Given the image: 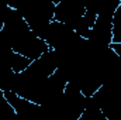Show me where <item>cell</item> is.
<instances>
[{"instance_id":"obj_4","label":"cell","mask_w":121,"mask_h":120,"mask_svg":"<svg viewBox=\"0 0 121 120\" xmlns=\"http://www.w3.org/2000/svg\"><path fill=\"white\" fill-rule=\"evenodd\" d=\"M113 13L97 14L96 23L93 24L87 40L99 47H108L113 42Z\"/></svg>"},{"instance_id":"obj_1","label":"cell","mask_w":121,"mask_h":120,"mask_svg":"<svg viewBox=\"0 0 121 120\" xmlns=\"http://www.w3.org/2000/svg\"><path fill=\"white\" fill-rule=\"evenodd\" d=\"M56 60L54 50L49 48L39 58L34 60L30 65L16 75V82L13 90L34 103L42 102V92L47 79L56 71Z\"/></svg>"},{"instance_id":"obj_3","label":"cell","mask_w":121,"mask_h":120,"mask_svg":"<svg viewBox=\"0 0 121 120\" xmlns=\"http://www.w3.org/2000/svg\"><path fill=\"white\" fill-rule=\"evenodd\" d=\"M86 10L87 9L85 0H60L55 4L54 20L69 26L75 31L80 20L83 18Z\"/></svg>"},{"instance_id":"obj_10","label":"cell","mask_w":121,"mask_h":120,"mask_svg":"<svg viewBox=\"0 0 121 120\" xmlns=\"http://www.w3.org/2000/svg\"><path fill=\"white\" fill-rule=\"evenodd\" d=\"M52 1H54V3H55V4H56V3H59L60 0H52Z\"/></svg>"},{"instance_id":"obj_7","label":"cell","mask_w":121,"mask_h":120,"mask_svg":"<svg viewBox=\"0 0 121 120\" xmlns=\"http://www.w3.org/2000/svg\"><path fill=\"white\" fill-rule=\"evenodd\" d=\"M18 119L14 107L4 96V90H0V120H14Z\"/></svg>"},{"instance_id":"obj_8","label":"cell","mask_w":121,"mask_h":120,"mask_svg":"<svg viewBox=\"0 0 121 120\" xmlns=\"http://www.w3.org/2000/svg\"><path fill=\"white\" fill-rule=\"evenodd\" d=\"M10 10H11V7H10L7 3H4L3 0H0V31L3 28L4 20H6V17H7V14H9Z\"/></svg>"},{"instance_id":"obj_9","label":"cell","mask_w":121,"mask_h":120,"mask_svg":"<svg viewBox=\"0 0 121 120\" xmlns=\"http://www.w3.org/2000/svg\"><path fill=\"white\" fill-rule=\"evenodd\" d=\"M110 47L117 52V55L121 58V41H120V42H111V44H110Z\"/></svg>"},{"instance_id":"obj_2","label":"cell","mask_w":121,"mask_h":120,"mask_svg":"<svg viewBox=\"0 0 121 120\" xmlns=\"http://www.w3.org/2000/svg\"><path fill=\"white\" fill-rule=\"evenodd\" d=\"M0 32L16 52L32 61L39 58L45 51L49 50L47 41L39 38L31 30L24 17L16 9L9 11Z\"/></svg>"},{"instance_id":"obj_5","label":"cell","mask_w":121,"mask_h":120,"mask_svg":"<svg viewBox=\"0 0 121 120\" xmlns=\"http://www.w3.org/2000/svg\"><path fill=\"white\" fill-rule=\"evenodd\" d=\"M78 37H79V34H76L69 26H66L60 21H56V20H52L51 24L48 26V30L45 32L44 40L47 41L49 48L60 50V48L72 44Z\"/></svg>"},{"instance_id":"obj_6","label":"cell","mask_w":121,"mask_h":120,"mask_svg":"<svg viewBox=\"0 0 121 120\" xmlns=\"http://www.w3.org/2000/svg\"><path fill=\"white\" fill-rule=\"evenodd\" d=\"M17 72L11 68L10 61L0 57V90H13Z\"/></svg>"}]
</instances>
